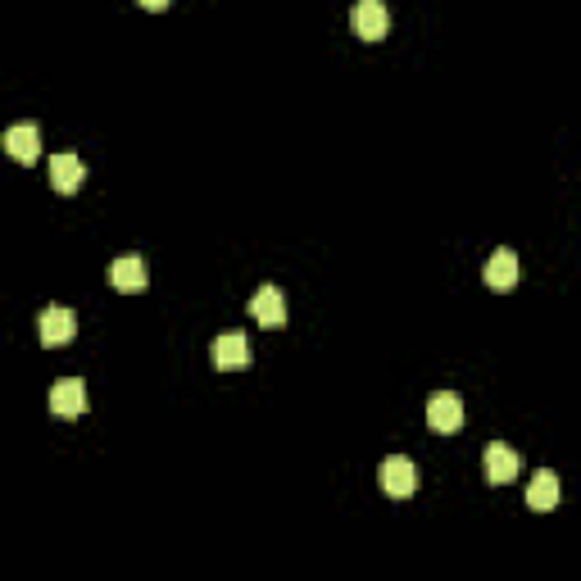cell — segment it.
Listing matches in <instances>:
<instances>
[{
  "instance_id": "obj_12",
  "label": "cell",
  "mask_w": 581,
  "mask_h": 581,
  "mask_svg": "<svg viewBox=\"0 0 581 581\" xmlns=\"http://www.w3.org/2000/svg\"><path fill=\"white\" fill-rule=\"evenodd\" d=\"M486 286H491V291H513V286H518V255H513L509 246L495 250V255L486 259Z\"/></svg>"
},
{
  "instance_id": "obj_6",
  "label": "cell",
  "mask_w": 581,
  "mask_h": 581,
  "mask_svg": "<svg viewBox=\"0 0 581 581\" xmlns=\"http://www.w3.org/2000/svg\"><path fill=\"white\" fill-rule=\"evenodd\" d=\"M482 468H486V482L491 486H509L513 477L522 473V459H518V450H509L504 441H495V445H486Z\"/></svg>"
},
{
  "instance_id": "obj_9",
  "label": "cell",
  "mask_w": 581,
  "mask_h": 581,
  "mask_svg": "<svg viewBox=\"0 0 581 581\" xmlns=\"http://www.w3.org/2000/svg\"><path fill=\"white\" fill-rule=\"evenodd\" d=\"M250 318L259 327H282L286 323V300L277 286H259L255 296H250Z\"/></svg>"
},
{
  "instance_id": "obj_8",
  "label": "cell",
  "mask_w": 581,
  "mask_h": 581,
  "mask_svg": "<svg viewBox=\"0 0 581 581\" xmlns=\"http://www.w3.org/2000/svg\"><path fill=\"white\" fill-rule=\"evenodd\" d=\"M146 282H150V268L141 255H119L109 264V286L114 291H146Z\"/></svg>"
},
{
  "instance_id": "obj_3",
  "label": "cell",
  "mask_w": 581,
  "mask_h": 581,
  "mask_svg": "<svg viewBox=\"0 0 581 581\" xmlns=\"http://www.w3.org/2000/svg\"><path fill=\"white\" fill-rule=\"evenodd\" d=\"M50 414L55 418L87 414V382H82V377H60V382L50 386Z\"/></svg>"
},
{
  "instance_id": "obj_7",
  "label": "cell",
  "mask_w": 581,
  "mask_h": 581,
  "mask_svg": "<svg viewBox=\"0 0 581 581\" xmlns=\"http://www.w3.org/2000/svg\"><path fill=\"white\" fill-rule=\"evenodd\" d=\"M459 423H463V400L454 391H436L427 400V427L432 432H459Z\"/></svg>"
},
{
  "instance_id": "obj_1",
  "label": "cell",
  "mask_w": 581,
  "mask_h": 581,
  "mask_svg": "<svg viewBox=\"0 0 581 581\" xmlns=\"http://www.w3.org/2000/svg\"><path fill=\"white\" fill-rule=\"evenodd\" d=\"M73 336H78V314H73V309H64V305L41 309V318H37V341L46 345V350H55V345H69Z\"/></svg>"
},
{
  "instance_id": "obj_14",
  "label": "cell",
  "mask_w": 581,
  "mask_h": 581,
  "mask_svg": "<svg viewBox=\"0 0 581 581\" xmlns=\"http://www.w3.org/2000/svg\"><path fill=\"white\" fill-rule=\"evenodd\" d=\"M141 10H150V14H159V10H168V0H137Z\"/></svg>"
},
{
  "instance_id": "obj_2",
  "label": "cell",
  "mask_w": 581,
  "mask_h": 581,
  "mask_svg": "<svg viewBox=\"0 0 581 581\" xmlns=\"http://www.w3.org/2000/svg\"><path fill=\"white\" fill-rule=\"evenodd\" d=\"M377 477H382V491L391 495V500H409V495L418 491V468H414V459H404V454L382 459Z\"/></svg>"
},
{
  "instance_id": "obj_5",
  "label": "cell",
  "mask_w": 581,
  "mask_h": 581,
  "mask_svg": "<svg viewBox=\"0 0 581 581\" xmlns=\"http://www.w3.org/2000/svg\"><path fill=\"white\" fill-rule=\"evenodd\" d=\"M209 359H214L218 373H241V368L250 364V345H246V336H241V332L218 336V341L209 345Z\"/></svg>"
},
{
  "instance_id": "obj_13",
  "label": "cell",
  "mask_w": 581,
  "mask_h": 581,
  "mask_svg": "<svg viewBox=\"0 0 581 581\" xmlns=\"http://www.w3.org/2000/svg\"><path fill=\"white\" fill-rule=\"evenodd\" d=\"M554 504H559V477H554V473H536L532 486H527V509L550 513Z\"/></svg>"
},
{
  "instance_id": "obj_4",
  "label": "cell",
  "mask_w": 581,
  "mask_h": 581,
  "mask_svg": "<svg viewBox=\"0 0 581 581\" xmlns=\"http://www.w3.org/2000/svg\"><path fill=\"white\" fill-rule=\"evenodd\" d=\"M350 28H355V37H364V41H382L386 28H391V14H386L382 0H355Z\"/></svg>"
},
{
  "instance_id": "obj_10",
  "label": "cell",
  "mask_w": 581,
  "mask_h": 581,
  "mask_svg": "<svg viewBox=\"0 0 581 581\" xmlns=\"http://www.w3.org/2000/svg\"><path fill=\"white\" fill-rule=\"evenodd\" d=\"M82 182H87V168H82L78 155H55V159H50V187L60 191V196L82 191Z\"/></svg>"
},
{
  "instance_id": "obj_11",
  "label": "cell",
  "mask_w": 581,
  "mask_h": 581,
  "mask_svg": "<svg viewBox=\"0 0 581 581\" xmlns=\"http://www.w3.org/2000/svg\"><path fill=\"white\" fill-rule=\"evenodd\" d=\"M5 150H10L19 164H37V155H41V128H37V123H14V128L5 132Z\"/></svg>"
}]
</instances>
